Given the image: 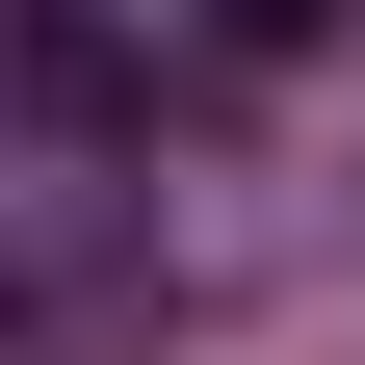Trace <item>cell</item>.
Wrapping results in <instances>:
<instances>
[{
	"label": "cell",
	"mask_w": 365,
	"mask_h": 365,
	"mask_svg": "<svg viewBox=\"0 0 365 365\" xmlns=\"http://www.w3.org/2000/svg\"><path fill=\"white\" fill-rule=\"evenodd\" d=\"M105 339H130V287L78 261V209H53V182H0V365H105Z\"/></svg>",
	"instance_id": "6da1fadb"
},
{
	"label": "cell",
	"mask_w": 365,
	"mask_h": 365,
	"mask_svg": "<svg viewBox=\"0 0 365 365\" xmlns=\"http://www.w3.org/2000/svg\"><path fill=\"white\" fill-rule=\"evenodd\" d=\"M339 26H365V0H209V53H261V78H287V53H339Z\"/></svg>",
	"instance_id": "7a4b0ae2"
}]
</instances>
